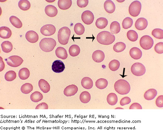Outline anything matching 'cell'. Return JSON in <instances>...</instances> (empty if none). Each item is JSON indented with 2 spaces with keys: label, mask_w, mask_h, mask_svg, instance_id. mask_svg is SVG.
I'll use <instances>...</instances> for the list:
<instances>
[{
  "label": "cell",
  "mask_w": 163,
  "mask_h": 130,
  "mask_svg": "<svg viewBox=\"0 0 163 130\" xmlns=\"http://www.w3.org/2000/svg\"><path fill=\"white\" fill-rule=\"evenodd\" d=\"M127 37L130 41L135 42L138 39V35L136 32L133 30H130L127 33Z\"/></svg>",
  "instance_id": "cell-38"
},
{
  "label": "cell",
  "mask_w": 163,
  "mask_h": 130,
  "mask_svg": "<svg viewBox=\"0 0 163 130\" xmlns=\"http://www.w3.org/2000/svg\"><path fill=\"white\" fill-rule=\"evenodd\" d=\"M16 78V73L14 71L11 70L6 73L5 75V78L7 81H12Z\"/></svg>",
  "instance_id": "cell-41"
},
{
  "label": "cell",
  "mask_w": 163,
  "mask_h": 130,
  "mask_svg": "<svg viewBox=\"0 0 163 130\" xmlns=\"http://www.w3.org/2000/svg\"><path fill=\"white\" fill-rule=\"evenodd\" d=\"M96 38L99 43L104 45L111 44L115 40L114 35L108 31L101 32L97 35Z\"/></svg>",
  "instance_id": "cell-1"
},
{
  "label": "cell",
  "mask_w": 163,
  "mask_h": 130,
  "mask_svg": "<svg viewBox=\"0 0 163 130\" xmlns=\"http://www.w3.org/2000/svg\"><path fill=\"white\" fill-rule=\"evenodd\" d=\"M45 12L48 16L50 17H54L57 15L58 13L56 8L53 5H48L45 7Z\"/></svg>",
  "instance_id": "cell-17"
},
{
  "label": "cell",
  "mask_w": 163,
  "mask_h": 130,
  "mask_svg": "<svg viewBox=\"0 0 163 130\" xmlns=\"http://www.w3.org/2000/svg\"><path fill=\"white\" fill-rule=\"evenodd\" d=\"M21 90L22 93L27 94L33 90V86L30 83H25L21 86Z\"/></svg>",
  "instance_id": "cell-36"
},
{
  "label": "cell",
  "mask_w": 163,
  "mask_h": 130,
  "mask_svg": "<svg viewBox=\"0 0 163 130\" xmlns=\"http://www.w3.org/2000/svg\"><path fill=\"white\" fill-rule=\"evenodd\" d=\"M107 101L109 105H116L118 101V98L115 93H111L109 94L107 97Z\"/></svg>",
  "instance_id": "cell-26"
},
{
  "label": "cell",
  "mask_w": 163,
  "mask_h": 130,
  "mask_svg": "<svg viewBox=\"0 0 163 130\" xmlns=\"http://www.w3.org/2000/svg\"><path fill=\"white\" fill-rule=\"evenodd\" d=\"M148 25L147 20L143 18H140L136 21L135 26L137 30H143L147 27Z\"/></svg>",
  "instance_id": "cell-15"
},
{
  "label": "cell",
  "mask_w": 163,
  "mask_h": 130,
  "mask_svg": "<svg viewBox=\"0 0 163 130\" xmlns=\"http://www.w3.org/2000/svg\"><path fill=\"white\" fill-rule=\"evenodd\" d=\"M38 84L39 88L43 93H47L50 91V86L48 82L45 80L41 79L39 80Z\"/></svg>",
  "instance_id": "cell-19"
},
{
  "label": "cell",
  "mask_w": 163,
  "mask_h": 130,
  "mask_svg": "<svg viewBox=\"0 0 163 130\" xmlns=\"http://www.w3.org/2000/svg\"><path fill=\"white\" fill-rule=\"evenodd\" d=\"M108 85V82L107 80L104 78H100L97 80L96 82V86L98 89H104L107 87Z\"/></svg>",
  "instance_id": "cell-30"
},
{
  "label": "cell",
  "mask_w": 163,
  "mask_h": 130,
  "mask_svg": "<svg viewBox=\"0 0 163 130\" xmlns=\"http://www.w3.org/2000/svg\"><path fill=\"white\" fill-rule=\"evenodd\" d=\"M105 55L103 51L97 50L94 51L92 54V58L94 61L97 63H101L105 59Z\"/></svg>",
  "instance_id": "cell-14"
},
{
  "label": "cell",
  "mask_w": 163,
  "mask_h": 130,
  "mask_svg": "<svg viewBox=\"0 0 163 130\" xmlns=\"http://www.w3.org/2000/svg\"><path fill=\"white\" fill-rule=\"evenodd\" d=\"M2 48L4 52L8 53L13 49V46L11 42L8 41H5L1 44Z\"/></svg>",
  "instance_id": "cell-31"
},
{
  "label": "cell",
  "mask_w": 163,
  "mask_h": 130,
  "mask_svg": "<svg viewBox=\"0 0 163 130\" xmlns=\"http://www.w3.org/2000/svg\"><path fill=\"white\" fill-rule=\"evenodd\" d=\"M129 54L132 58L134 60H137L141 58L142 54L139 48L134 47L131 48L130 50Z\"/></svg>",
  "instance_id": "cell-16"
},
{
  "label": "cell",
  "mask_w": 163,
  "mask_h": 130,
  "mask_svg": "<svg viewBox=\"0 0 163 130\" xmlns=\"http://www.w3.org/2000/svg\"><path fill=\"white\" fill-rule=\"evenodd\" d=\"M18 75L21 80H27L30 76V71L27 68H22L19 70Z\"/></svg>",
  "instance_id": "cell-28"
},
{
  "label": "cell",
  "mask_w": 163,
  "mask_h": 130,
  "mask_svg": "<svg viewBox=\"0 0 163 130\" xmlns=\"http://www.w3.org/2000/svg\"><path fill=\"white\" fill-rule=\"evenodd\" d=\"M155 104L157 107H163V96L160 95L157 98L155 101Z\"/></svg>",
  "instance_id": "cell-47"
},
{
  "label": "cell",
  "mask_w": 163,
  "mask_h": 130,
  "mask_svg": "<svg viewBox=\"0 0 163 130\" xmlns=\"http://www.w3.org/2000/svg\"><path fill=\"white\" fill-rule=\"evenodd\" d=\"M12 35L11 30L7 27H2L0 28V37L3 39H8Z\"/></svg>",
  "instance_id": "cell-18"
},
{
  "label": "cell",
  "mask_w": 163,
  "mask_h": 130,
  "mask_svg": "<svg viewBox=\"0 0 163 130\" xmlns=\"http://www.w3.org/2000/svg\"><path fill=\"white\" fill-rule=\"evenodd\" d=\"M85 29L84 26L81 23H77L74 27V31L75 33L78 35H81L84 34Z\"/></svg>",
  "instance_id": "cell-39"
},
{
  "label": "cell",
  "mask_w": 163,
  "mask_h": 130,
  "mask_svg": "<svg viewBox=\"0 0 163 130\" xmlns=\"http://www.w3.org/2000/svg\"><path fill=\"white\" fill-rule=\"evenodd\" d=\"M131 102V99L130 98L128 97H125L122 98L120 102V103L121 106H124L125 105H127L129 104Z\"/></svg>",
  "instance_id": "cell-45"
},
{
  "label": "cell",
  "mask_w": 163,
  "mask_h": 130,
  "mask_svg": "<svg viewBox=\"0 0 163 130\" xmlns=\"http://www.w3.org/2000/svg\"><path fill=\"white\" fill-rule=\"evenodd\" d=\"M5 60L8 66L13 67H16L21 66L24 62L23 60L21 57L15 55L11 56L5 59Z\"/></svg>",
  "instance_id": "cell-8"
},
{
  "label": "cell",
  "mask_w": 163,
  "mask_h": 130,
  "mask_svg": "<svg viewBox=\"0 0 163 130\" xmlns=\"http://www.w3.org/2000/svg\"><path fill=\"white\" fill-rule=\"evenodd\" d=\"M80 51L81 50H80V47L78 45H72L69 48V54L72 57H76L79 54Z\"/></svg>",
  "instance_id": "cell-33"
},
{
  "label": "cell",
  "mask_w": 163,
  "mask_h": 130,
  "mask_svg": "<svg viewBox=\"0 0 163 130\" xmlns=\"http://www.w3.org/2000/svg\"><path fill=\"white\" fill-rule=\"evenodd\" d=\"M152 35L154 37L158 39L163 38V30L159 28H155L152 30Z\"/></svg>",
  "instance_id": "cell-43"
},
{
  "label": "cell",
  "mask_w": 163,
  "mask_h": 130,
  "mask_svg": "<svg viewBox=\"0 0 163 130\" xmlns=\"http://www.w3.org/2000/svg\"><path fill=\"white\" fill-rule=\"evenodd\" d=\"M10 21L12 25L16 28H20L22 26V22L19 18L16 16H11Z\"/></svg>",
  "instance_id": "cell-34"
},
{
  "label": "cell",
  "mask_w": 163,
  "mask_h": 130,
  "mask_svg": "<svg viewBox=\"0 0 163 130\" xmlns=\"http://www.w3.org/2000/svg\"><path fill=\"white\" fill-rule=\"evenodd\" d=\"M18 6L21 10L27 11L29 10L31 7V4L30 2L27 0H21L18 3Z\"/></svg>",
  "instance_id": "cell-35"
},
{
  "label": "cell",
  "mask_w": 163,
  "mask_h": 130,
  "mask_svg": "<svg viewBox=\"0 0 163 130\" xmlns=\"http://www.w3.org/2000/svg\"><path fill=\"white\" fill-rule=\"evenodd\" d=\"M131 71L132 73L136 76H142L146 72L145 67L141 63H134L131 66Z\"/></svg>",
  "instance_id": "cell-6"
},
{
  "label": "cell",
  "mask_w": 163,
  "mask_h": 130,
  "mask_svg": "<svg viewBox=\"0 0 163 130\" xmlns=\"http://www.w3.org/2000/svg\"><path fill=\"white\" fill-rule=\"evenodd\" d=\"M43 96L40 92L36 91L33 92L30 96V99L34 102H38L43 99Z\"/></svg>",
  "instance_id": "cell-29"
},
{
  "label": "cell",
  "mask_w": 163,
  "mask_h": 130,
  "mask_svg": "<svg viewBox=\"0 0 163 130\" xmlns=\"http://www.w3.org/2000/svg\"><path fill=\"white\" fill-rule=\"evenodd\" d=\"M91 96L90 93L87 91H84L80 95V101L83 103L86 104L90 102Z\"/></svg>",
  "instance_id": "cell-32"
},
{
  "label": "cell",
  "mask_w": 163,
  "mask_h": 130,
  "mask_svg": "<svg viewBox=\"0 0 163 130\" xmlns=\"http://www.w3.org/2000/svg\"><path fill=\"white\" fill-rule=\"evenodd\" d=\"M25 37L27 41L31 43H36L39 39L38 35L33 30L27 32L25 34Z\"/></svg>",
  "instance_id": "cell-13"
},
{
  "label": "cell",
  "mask_w": 163,
  "mask_h": 130,
  "mask_svg": "<svg viewBox=\"0 0 163 130\" xmlns=\"http://www.w3.org/2000/svg\"><path fill=\"white\" fill-rule=\"evenodd\" d=\"M1 72L4 69L5 67V64L4 62L2 61V58L1 57Z\"/></svg>",
  "instance_id": "cell-50"
},
{
  "label": "cell",
  "mask_w": 163,
  "mask_h": 130,
  "mask_svg": "<svg viewBox=\"0 0 163 130\" xmlns=\"http://www.w3.org/2000/svg\"><path fill=\"white\" fill-rule=\"evenodd\" d=\"M141 8L142 5L140 2L138 1L133 2L129 6V14L133 17L138 16L141 11Z\"/></svg>",
  "instance_id": "cell-5"
},
{
  "label": "cell",
  "mask_w": 163,
  "mask_h": 130,
  "mask_svg": "<svg viewBox=\"0 0 163 130\" xmlns=\"http://www.w3.org/2000/svg\"><path fill=\"white\" fill-rule=\"evenodd\" d=\"M56 56L59 58L66 60L68 57L67 51L65 48L62 47H58L56 50Z\"/></svg>",
  "instance_id": "cell-21"
},
{
  "label": "cell",
  "mask_w": 163,
  "mask_h": 130,
  "mask_svg": "<svg viewBox=\"0 0 163 130\" xmlns=\"http://www.w3.org/2000/svg\"><path fill=\"white\" fill-rule=\"evenodd\" d=\"M71 34L70 29L67 27H64L60 29L58 33L59 42L62 45L67 44L69 42Z\"/></svg>",
  "instance_id": "cell-4"
},
{
  "label": "cell",
  "mask_w": 163,
  "mask_h": 130,
  "mask_svg": "<svg viewBox=\"0 0 163 130\" xmlns=\"http://www.w3.org/2000/svg\"><path fill=\"white\" fill-rule=\"evenodd\" d=\"M108 21L107 19L104 18H98L96 21V25L97 28L103 29L105 28L108 25Z\"/></svg>",
  "instance_id": "cell-25"
},
{
  "label": "cell",
  "mask_w": 163,
  "mask_h": 130,
  "mask_svg": "<svg viewBox=\"0 0 163 130\" xmlns=\"http://www.w3.org/2000/svg\"><path fill=\"white\" fill-rule=\"evenodd\" d=\"M133 24V20L129 17H127L124 19L122 25L123 28L125 29H127L131 28Z\"/></svg>",
  "instance_id": "cell-42"
},
{
  "label": "cell",
  "mask_w": 163,
  "mask_h": 130,
  "mask_svg": "<svg viewBox=\"0 0 163 130\" xmlns=\"http://www.w3.org/2000/svg\"><path fill=\"white\" fill-rule=\"evenodd\" d=\"M120 66V63L118 60H114L110 61L109 63V68L112 71L118 70Z\"/></svg>",
  "instance_id": "cell-40"
},
{
  "label": "cell",
  "mask_w": 163,
  "mask_h": 130,
  "mask_svg": "<svg viewBox=\"0 0 163 130\" xmlns=\"http://www.w3.org/2000/svg\"><path fill=\"white\" fill-rule=\"evenodd\" d=\"M140 44L143 49L145 50H149L153 46L154 41L150 36H143L140 39Z\"/></svg>",
  "instance_id": "cell-7"
},
{
  "label": "cell",
  "mask_w": 163,
  "mask_h": 130,
  "mask_svg": "<svg viewBox=\"0 0 163 130\" xmlns=\"http://www.w3.org/2000/svg\"><path fill=\"white\" fill-rule=\"evenodd\" d=\"M65 69V66L62 61L61 60H57L53 63L52 70L54 72L56 73H60L63 72Z\"/></svg>",
  "instance_id": "cell-11"
},
{
  "label": "cell",
  "mask_w": 163,
  "mask_h": 130,
  "mask_svg": "<svg viewBox=\"0 0 163 130\" xmlns=\"http://www.w3.org/2000/svg\"><path fill=\"white\" fill-rule=\"evenodd\" d=\"M104 8L107 13L111 14L115 11L116 6L112 1L107 0L104 3Z\"/></svg>",
  "instance_id": "cell-20"
},
{
  "label": "cell",
  "mask_w": 163,
  "mask_h": 130,
  "mask_svg": "<svg viewBox=\"0 0 163 130\" xmlns=\"http://www.w3.org/2000/svg\"><path fill=\"white\" fill-rule=\"evenodd\" d=\"M56 29L54 26L51 24H47L43 26L40 29V32L45 36L52 35L55 33Z\"/></svg>",
  "instance_id": "cell-9"
},
{
  "label": "cell",
  "mask_w": 163,
  "mask_h": 130,
  "mask_svg": "<svg viewBox=\"0 0 163 130\" xmlns=\"http://www.w3.org/2000/svg\"><path fill=\"white\" fill-rule=\"evenodd\" d=\"M56 45V42L51 38H45L41 40L39 47L42 51L49 52L53 50Z\"/></svg>",
  "instance_id": "cell-3"
},
{
  "label": "cell",
  "mask_w": 163,
  "mask_h": 130,
  "mask_svg": "<svg viewBox=\"0 0 163 130\" xmlns=\"http://www.w3.org/2000/svg\"><path fill=\"white\" fill-rule=\"evenodd\" d=\"M157 93L158 92L155 89H149L145 92L144 97L145 99L147 100H152L157 96Z\"/></svg>",
  "instance_id": "cell-23"
},
{
  "label": "cell",
  "mask_w": 163,
  "mask_h": 130,
  "mask_svg": "<svg viewBox=\"0 0 163 130\" xmlns=\"http://www.w3.org/2000/svg\"><path fill=\"white\" fill-rule=\"evenodd\" d=\"M81 85L84 88L86 89H90L93 87V80L89 77H84L82 80Z\"/></svg>",
  "instance_id": "cell-22"
},
{
  "label": "cell",
  "mask_w": 163,
  "mask_h": 130,
  "mask_svg": "<svg viewBox=\"0 0 163 130\" xmlns=\"http://www.w3.org/2000/svg\"><path fill=\"white\" fill-rule=\"evenodd\" d=\"M126 47V45L123 42H118L116 43L113 46V50L116 52H121L124 50Z\"/></svg>",
  "instance_id": "cell-37"
},
{
  "label": "cell",
  "mask_w": 163,
  "mask_h": 130,
  "mask_svg": "<svg viewBox=\"0 0 163 130\" xmlns=\"http://www.w3.org/2000/svg\"><path fill=\"white\" fill-rule=\"evenodd\" d=\"M71 0H59L58 5L59 8L62 10H66L69 9L72 5Z\"/></svg>",
  "instance_id": "cell-24"
},
{
  "label": "cell",
  "mask_w": 163,
  "mask_h": 130,
  "mask_svg": "<svg viewBox=\"0 0 163 130\" xmlns=\"http://www.w3.org/2000/svg\"><path fill=\"white\" fill-rule=\"evenodd\" d=\"M48 106L45 102H42L36 107V109H48Z\"/></svg>",
  "instance_id": "cell-48"
},
{
  "label": "cell",
  "mask_w": 163,
  "mask_h": 130,
  "mask_svg": "<svg viewBox=\"0 0 163 130\" xmlns=\"http://www.w3.org/2000/svg\"><path fill=\"white\" fill-rule=\"evenodd\" d=\"M115 90L119 94H127L130 90V86L128 82L123 80H119L114 85Z\"/></svg>",
  "instance_id": "cell-2"
},
{
  "label": "cell",
  "mask_w": 163,
  "mask_h": 130,
  "mask_svg": "<svg viewBox=\"0 0 163 130\" xmlns=\"http://www.w3.org/2000/svg\"><path fill=\"white\" fill-rule=\"evenodd\" d=\"M88 4V0H78L77 5L78 7L84 8L87 7Z\"/></svg>",
  "instance_id": "cell-46"
},
{
  "label": "cell",
  "mask_w": 163,
  "mask_h": 130,
  "mask_svg": "<svg viewBox=\"0 0 163 130\" xmlns=\"http://www.w3.org/2000/svg\"><path fill=\"white\" fill-rule=\"evenodd\" d=\"M81 18L84 23L87 25H90L93 22L94 16L92 12L87 10L83 12L82 14Z\"/></svg>",
  "instance_id": "cell-10"
},
{
  "label": "cell",
  "mask_w": 163,
  "mask_h": 130,
  "mask_svg": "<svg viewBox=\"0 0 163 130\" xmlns=\"http://www.w3.org/2000/svg\"><path fill=\"white\" fill-rule=\"evenodd\" d=\"M155 50L158 54H162L163 53V42H160L157 44L155 47Z\"/></svg>",
  "instance_id": "cell-44"
},
{
  "label": "cell",
  "mask_w": 163,
  "mask_h": 130,
  "mask_svg": "<svg viewBox=\"0 0 163 130\" xmlns=\"http://www.w3.org/2000/svg\"><path fill=\"white\" fill-rule=\"evenodd\" d=\"M78 90V87L75 85L72 84L68 86L65 88L63 93L66 96H71L75 95Z\"/></svg>",
  "instance_id": "cell-12"
},
{
  "label": "cell",
  "mask_w": 163,
  "mask_h": 130,
  "mask_svg": "<svg viewBox=\"0 0 163 130\" xmlns=\"http://www.w3.org/2000/svg\"><path fill=\"white\" fill-rule=\"evenodd\" d=\"M129 109H142V106L138 103L135 102L132 104L130 106Z\"/></svg>",
  "instance_id": "cell-49"
},
{
  "label": "cell",
  "mask_w": 163,
  "mask_h": 130,
  "mask_svg": "<svg viewBox=\"0 0 163 130\" xmlns=\"http://www.w3.org/2000/svg\"><path fill=\"white\" fill-rule=\"evenodd\" d=\"M120 24L117 21H114L110 25V31L112 34H117L120 31Z\"/></svg>",
  "instance_id": "cell-27"
}]
</instances>
